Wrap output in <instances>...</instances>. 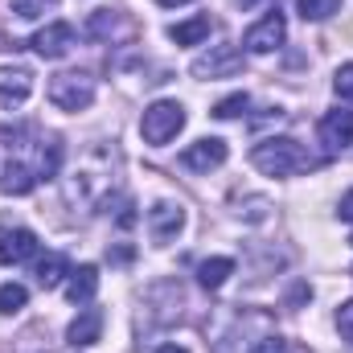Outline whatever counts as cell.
Wrapping results in <instances>:
<instances>
[{"label": "cell", "mask_w": 353, "mask_h": 353, "mask_svg": "<svg viewBox=\"0 0 353 353\" xmlns=\"http://www.w3.org/2000/svg\"><path fill=\"white\" fill-rule=\"evenodd\" d=\"M251 165H255L259 173H267V176H292V173L312 169L304 144L292 140V136H271V140H263V144H255V148H251Z\"/></svg>", "instance_id": "1"}, {"label": "cell", "mask_w": 353, "mask_h": 353, "mask_svg": "<svg viewBox=\"0 0 353 353\" xmlns=\"http://www.w3.org/2000/svg\"><path fill=\"white\" fill-rule=\"evenodd\" d=\"M181 128H185V107H181L176 99H157V103L144 107V115H140V136H144V144H152V148H165Z\"/></svg>", "instance_id": "2"}, {"label": "cell", "mask_w": 353, "mask_h": 353, "mask_svg": "<svg viewBox=\"0 0 353 353\" xmlns=\"http://www.w3.org/2000/svg\"><path fill=\"white\" fill-rule=\"evenodd\" d=\"M50 103L58 111H87L94 103V79L83 70H66L50 79Z\"/></svg>", "instance_id": "3"}, {"label": "cell", "mask_w": 353, "mask_h": 353, "mask_svg": "<svg viewBox=\"0 0 353 353\" xmlns=\"http://www.w3.org/2000/svg\"><path fill=\"white\" fill-rule=\"evenodd\" d=\"M243 70V50L239 46H210L201 58H193L189 74L193 79H230Z\"/></svg>", "instance_id": "4"}, {"label": "cell", "mask_w": 353, "mask_h": 353, "mask_svg": "<svg viewBox=\"0 0 353 353\" xmlns=\"http://www.w3.org/2000/svg\"><path fill=\"white\" fill-rule=\"evenodd\" d=\"M283 37H288L283 12H267V17H259V21L243 33V46H247L251 54H271V50L283 46Z\"/></svg>", "instance_id": "5"}, {"label": "cell", "mask_w": 353, "mask_h": 353, "mask_svg": "<svg viewBox=\"0 0 353 353\" xmlns=\"http://www.w3.org/2000/svg\"><path fill=\"white\" fill-rule=\"evenodd\" d=\"M316 136H321V144H325L329 157L345 152V148L353 144V111H341V107H337V111H325Z\"/></svg>", "instance_id": "6"}, {"label": "cell", "mask_w": 353, "mask_h": 353, "mask_svg": "<svg viewBox=\"0 0 353 353\" xmlns=\"http://www.w3.org/2000/svg\"><path fill=\"white\" fill-rule=\"evenodd\" d=\"M29 46H33V54H37V58H46V62L66 58V54H70V46H74V25L54 21V25H46L41 33H33V37H29Z\"/></svg>", "instance_id": "7"}, {"label": "cell", "mask_w": 353, "mask_h": 353, "mask_svg": "<svg viewBox=\"0 0 353 353\" xmlns=\"http://www.w3.org/2000/svg\"><path fill=\"white\" fill-rule=\"evenodd\" d=\"M181 165H185L189 173H210V169L226 165V140H218V136H205V140L189 144V148L181 152Z\"/></svg>", "instance_id": "8"}, {"label": "cell", "mask_w": 353, "mask_h": 353, "mask_svg": "<svg viewBox=\"0 0 353 353\" xmlns=\"http://www.w3.org/2000/svg\"><path fill=\"white\" fill-rule=\"evenodd\" d=\"M181 226H185V210L173 205V201H157V205L148 210V234H152V243H169V239H176Z\"/></svg>", "instance_id": "9"}, {"label": "cell", "mask_w": 353, "mask_h": 353, "mask_svg": "<svg viewBox=\"0 0 353 353\" xmlns=\"http://www.w3.org/2000/svg\"><path fill=\"white\" fill-rule=\"evenodd\" d=\"M29 255H37V234L33 230H4L0 234V267H17Z\"/></svg>", "instance_id": "10"}, {"label": "cell", "mask_w": 353, "mask_h": 353, "mask_svg": "<svg viewBox=\"0 0 353 353\" xmlns=\"http://www.w3.org/2000/svg\"><path fill=\"white\" fill-rule=\"evenodd\" d=\"M33 94V70L29 66H0V99L4 103H25Z\"/></svg>", "instance_id": "11"}, {"label": "cell", "mask_w": 353, "mask_h": 353, "mask_svg": "<svg viewBox=\"0 0 353 353\" xmlns=\"http://www.w3.org/2000/svg\"><path fill=\"white\" fill-rule=\"evenodd\" d=\"M99 333H103V308H83V312L70 321L66 341H70L74 350H87V345L99 341Z\"/></svg>", "instance_id": "12"}, {"label": "cell", "mask_w": 353, "mask_h": 353, "mask_svg": "<svg viewBox=\"0 0 353 353\" xmlns=\"http://www.w3.org/2000/svg\"><path fill=\"white\" fill-rule=\"evenodd\" d=\"M94 292H99V267H90V263L74 267L70 279H66V300L70 304H90Z\"/></svg>", "instance_id": "13"}, {"label": "cell", "mask_w": 353, "mask_h": 353, "mask_svg": "<svg viewBox=\"0 0 353 353\" xmlns=\"http://www.w3.org/2000/svg\"><path fill=\"white\" fill-rule=\"evenodd\" d=\"M33 185H37V176L29 173L21 161H8V165H4V173H0V193L25 197V193H33Z\"/></svg>", "instance_id": "14"}, {"label": "cell", "mask_w": 353, "mask_h": 353, "mask_svg": "<svg viewBox=\"0 0 353 353\" xmlns=\"http://www.w3.org/2000/svg\"><path fill=\"white\" fill-rule=\"evenodd\" d=\"M230 275H234V259H226V255H214V259L197 263V283L210 288V292H218Z\"/></svg>", "instance_id": "15"}, {"label": "cell", "mask_w": 353, "mask_h": 353, "mask_svg": "<svg viewBox=\"0 0 353 353\" xmlns=\"http://www.w3.org/2000/svg\"><path fill=\"white\" fill-rule=\"evenodd\" d=\"M210 17L201 12V17H189V21H176L173 29H169V37H173L176 46H197V41H205L210 37Z\"/></svg>", "instance_id": "16"}, {"label": "cell", "mask_w": 353, "mask_h": 353, "mask_svg": "<svg viewBox=\"0 0 353 353\" xmlns=\"http://www.w3.org/2000/svg\"><path fill=\"white\" fill-rule=\"evenodd\" d=\"M33 275H37V283L41 288H58L66 275H70V263H66V255H58V251H50L46 259H37L33 267Z\"/></svg>", "instance_id": "17"}, {"label": "cell", "mask_w": 353, "mask_h": 353, "mask_svg": "<svg viewBox=\"0 0 353 353\" xmlns=\"http://www.w3.org/2000/svg\"><path fill=\"white\" fill-rule=\"evenodd\" d=\"M304 21H329L333 12H341V0H296Z\"/></svg>", "instance_id": "18"}, {"label": "cell", "mask_w": 353, "mask_h": 353, "mask_svg": "<svg viewBox=\"0 0 353 353\" xmlns=\"http://www.w3.org/2000/svg\"><path fill=\"white\" fill-rule=\"evenodd\" d=\"M25 304H29V292H25L21 283H0V312H4V316L21 312Z\"/></svg>", "instance_id": "19"}, {"label": "cell", "mask_w": 353, "mask_h": 353, "mask_svg": "<svg viewBox=\"0 0 353 353\" xmlns=\"http://www.w3.org/2000/svg\"><path fill=\"white\" fill-rule=\"evenodd\" d=\"M251 107V99H247V90H234V94H226L218 107H214V119H239L243 111Z\"/></svg>", "instance_id": "20"}, {"label": "cell", "mask_w": 353, "mask_h": 353, "mask_svg": "<svg viewBox=\"0 0 353 353\" xmlns=\"http://www.w3.org/2000/svg\"><path fill=\"white\" fill-rule=\"evenodd\" d=\"M8 8H12L21 21H37V17H46L50 8H58V0H8Z\"/></svg>", "instance_id": "21"}, {"label": "cell", "mask_w": 353, "mask_h": 353, "mask_svg": "<svg viewBox=\"0 0 353 353\" xmlns=\"http://www.w3.org/2000/svg\"><path fill=\"white\" fill-rule=\"evenodd\" d=\"M58 165H62V144L54 140V144L41 152V176H54V173H58Z\"/></svg>", "instance_id": "22"}, {"label": "cell", "mask_w": 353, "mask_h": 353, "mask_svg": "<svg viewBox=\"0 0 353 353\" xmlns=\"http://www.w3.org/2000/svg\"><path fill=\"white\" fill-rule=\"evenodd\" d=\"M333 90H337L341 99H353V62H345V66L337 70V79H333Z\"/></svg>", "instance_id": "23"}, {"label": "cell", "mask_w": 353, "mask_h": 353, "mask_svg": "<svg viewBox=\"0 0 353 353\" xmlns=\"http://www.w3.org/2000/svg\"><path fill=\"white\" fill-rule=\"evenodd\" d=\"M251 353H292V345L283 341V337H263V341H255Z\"/></svg>", "instance_id": "24"}, {"label": "cell", "mask_w": 353, "mask_h": 353, "mask_svg": "<svg viewBox=\"0 0 353 353\" xmlns=\"http://www.w3.org/2000/svg\"><path fill=\"white\" fill-rule=\"evenodd\" d=\"M337 329H341V337H345V341H353V300L337 308Z\"/></svg>", "instance_id": "25"}, {"label": "cell", "mask_w": 353, "mask_h": 353, "mask_svg": "<svg viewBox=\"0 0 353 353\" xmlns=\"http://www.w3.org/2000/svg\"><path fill=\"white\" fill-rule=\"evenodd\" d=\"M341 218H345V222H353V189L341 197Z\"/></svg>", "instance_id": "26"}, {"label": "cell", "mask_w": 353, "mask_h": 353, "mask_svg": "<svg viewBox=\"0 0 353 353\" xmlns=\"http://www.w3.org/2000/svg\"><path fill=\"white\" fill-rule=\"evenodd\" d=\"M152 353H189L185 345H161V350H152Z\"/></svg>", "instance_id": "27"}, {"label": "cell", "mask_w": 353, "mask_h": 353, "mask_svg": "<svg viewBox=\"0 0 353 353\" xmlns=\"http://www.w3.org/2000/svg\"><path fill=\"white\" fill-rule=\"evenodd\" d=\"M157 4H165V8H176V4H189V0H157Z\"/></svg>", "instance_id": "28"}, {"label": "cell", "mask_w": 353, "mask_h": 353, "mask_svg": "<svg viewBox=\"0 0 353 353\" xmlns=\"http://www.w3.org/2000/svg\"><path fill=\"white\" fill-rule=\"evenodd\" d=\"M234 4H239V8H251V4H259V0H234Z\"/></svg>", "instance_id": "29"}, {"label": "cell", "mask_w": 353, "mask_h": 353, "mask_svg": "<svg viewBox=\"0 0 353 353\" xmlns=\"http://www.w3.org/2000/svg\"><path fill=\"white\" fill-rule=\"evenodd\" d=\"M350 247H353V239H350Z\"/></svg>", "instance_id": "30"}]
</instances>
